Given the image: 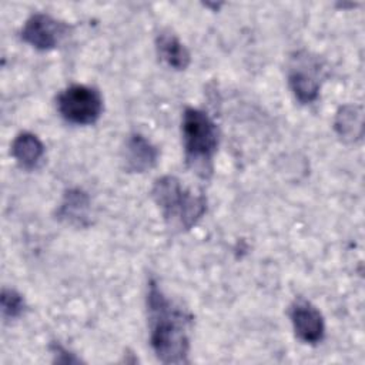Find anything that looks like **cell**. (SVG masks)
<instances>
[{
    "mask_svg": "<svg viewBox=\"0 0 365 365\" xmlns=\"http://www.w3.org/2000/svg\"><path fill=\"white\" fill-rule=\"evenodd\" d=\"M151 198L161 210L165 222L180 231L192 228L207 211V198L187 190L174 175L157 178L151 188Z\"/></svg>",
    "mask_w": 365,
    "mask_h": 365,
    "instance_id": "7a4b0ae2",
    "label": "cell"
},
{
    "mask_svg": "<svg viewBox=\"0 0 365 365\" xmlns=\"http://www.w3.org/2000/svg\"><path fill=\"white\" fill-rule=\"evenodd\" d=\"M1 315L4 319H16L26 309V301L20 292L13 288H3L0 297Z\"/></svg>",
    "mask_w": 365,
    "mask_h": 365,
    "instance_id": "4fadbf2b",
    "label": "cell"
},
{
    "mask_svg": "<svg viewBox=\"0 0 365 365\" xmlns=\"http://www.w3.org/2000/svg\"><path fill=\"white\" fill-rule=\"evenodd\" d=\"M322 64L309 53H295L288 68V84L301 104L314 103L319 96Z\"/></svg>",
    "mask_w": 365,
    "mask_h": 365,
    "instance_id": "5b68a950",
    "label": "cell"
},
{
    "mask_svg": "<svg viewBox=\"0 0 365 365\" xmlns=\"http://www.w3.org/2000/svg\"><path fill=\"white\" fill-rule=\"evenodd\" d=\"M10 148L13 158L24 170L37 168L43 161L46 153V147L41 140L30 131L19 133L14 137Z\"/></svg>",
    "mask_w": 365,
    "mask_h": 365,
    "instance_id": "8fae6325",
    "label": "cell"
},
{
    "mask_svg": "<svg viewBox=\"0 0 365 365\" xmlns=\"http://www.w3.org/2000/svg\"><path fill=\"white\" fill-rule=\"evenodd\" d=\"M70 26L47 13H34L23 24L20 37L36 50L47 51L60 44Z\"/></svg>",
    "mask_w": 365,
    "mask_h": 365,
    "instance_id": "8992f818",
    "label": "cell"
},
{
    "mask_svg": "<svg viewBox=\"0 0 365 365\" xmlns=\"http://www.w3.org/2000/svg\"><path fill=\"white\" fill-rule=\"evenodd\" d=\"M58 114L71 124H94L103 113L100 91L86 84H71L61 90L56 98Z\"/></svg>",
    "mask_w": 365,
    "mask_h": 365,
    "instance_id": "277c9868",
    "label": "cell"
},
{
    "mask_svg": "<svg viewBox=\"0 0 365 365\" xmlns=\"http://www.w3.org/2000/svg\"><path fill=\"white\" fill-rule=\"evenodd\" d=\"M51 349H53V354L64 355V362H68V364H71V362H78V359H77V358H74L71 352H68L66 348H63V346H61L60 344H57V342H54V344L51 345ZM54 361H57V362H63V359H61V358H57V359H54Z\"/></svg>",
    "mask_w": 365,
    "mask_h": 365,
    "instance_id": "5bb4252c",
    "label": "cell"
},
{
    "mask_svg": "<svg viewBox=\"0 0 365 365\" xmlns=\"http://www.w3.org/2000/svg\"><path fill=\"white\" fill-rule=\"evenodd\" d=\"M158 148L143 134L133 133L125 138L123 147V163L128 173H145L158 163Z\"/></svg>",
    "mask_w": 365,
    "mask_h": 365,
    "instance_id": "ba28073f",
    "label": "cell"
},
{
    "mask_svg": "<svg viewBox=\"0 0 365 365\" xmlns=\"http://www.w3.org/2000/svg\"><path fill=\"white\" fill-rule=\"evenodd\" d=\"M147 314L151 348L163 364H187L192 315L175 305L158 287L148 281Z\"/></svg>",
    "mask_w": 365,
    "mask_h": 365,
    "instance_id": "6da1fadb",
    "label": "cell"
},
{
    "mask_svg": "<svg viewBox=\"0 0 365 365\" xmlns=\"http://www.w3.org/2000/svg\"><path fill=\"white\" fill-rule=\"evenodd\" d=\"M295 336L304 344L317 345L325 336V321L319 309L304 298H297L288 309Z\"/></svg>",
    "mask_w": 365,
    "mask_h": 365,
    "instance_id": "52a82bcc",
    "label": "cell"
},
{
    "mask_svg": "<svg viewBox=\"0 0 365 365\" xmlns=\"http://www.w3.org/2000/svg\"><path fill=\"white\" fill-rule=\"evenodd\" d=\"M181 133L187 165L200 177L208 178L212 173V158L220 144L217 124L204 110L185 107Z\"/></svg>",
    "mask_w": 365,
    "mask_h": 365,
    "instance_id": "3957f363",
    "label": "cell"
},
{
    "mask_svg": "<svg viewBox=\"0 0 365 365\" xmlns=\"http://www.w3.org/2000/svg\"><path fill=\"white\" fill-rule=\"evenodd\" d=\"M90 197L81 188H68L57 208V218L77 227L88 225L90 220Z\"/></svg>",
    "mask_w": 365,
    "mask_h": 365,
    "instance_id": "9c48e42d",
    "label": "cell"
},
{
    "mask_svg": "<svg viewBox=\"0 0 365 365\" xmlns=\"http://www.w3.org/2000/svg\"><path fill=\"white\" fill-rule=\"evenodd\" d=\"M334 130L344 143H356L364 135V113L358 104H344L334 118Z\"/></svg>",
    "mask_w": 365,
    "mask_h": 365,
    "instance_id": "7c38bea8",
    "label": "cell"
},
{
    "mask_svg": "<svg viewBox=\"0 0 365 365\" xmlns=\"http://www.w3.org/2000/svg\"><path fill=\"white\" fill-rule=\"evenodd\" d=\"M155 50L160 60L174 70H185L191 63L188 48L170 29H164L157 34Z\"/></svg>",
    "mask_w": 365,
    "mask_h": 365,
    "instance_id": "30bf717a",
    "label": "cell"
}]
</instances>
